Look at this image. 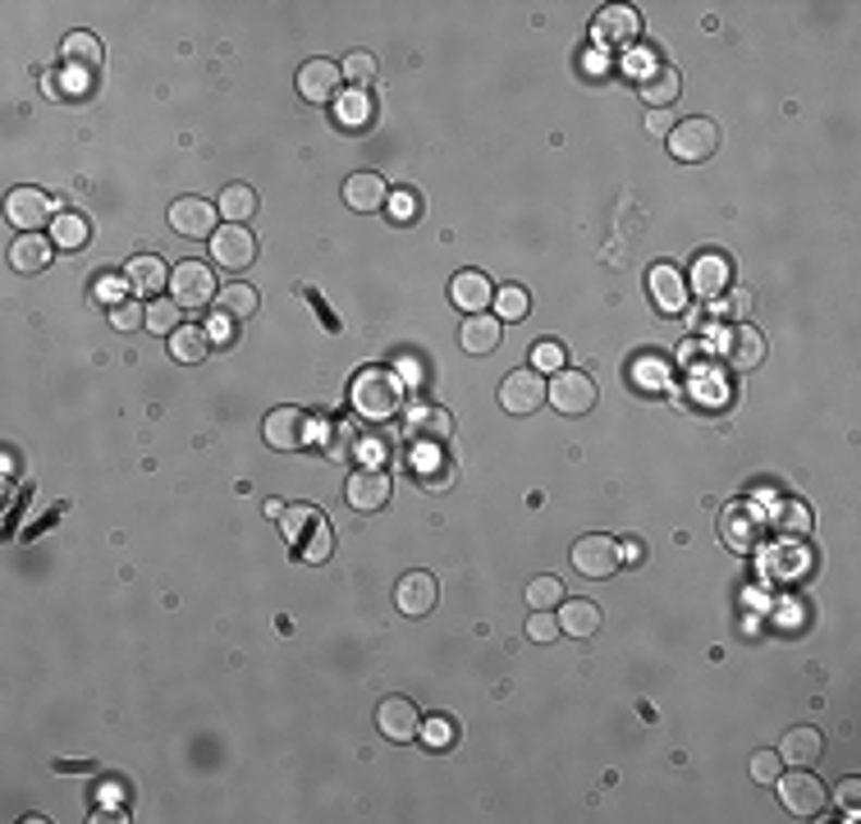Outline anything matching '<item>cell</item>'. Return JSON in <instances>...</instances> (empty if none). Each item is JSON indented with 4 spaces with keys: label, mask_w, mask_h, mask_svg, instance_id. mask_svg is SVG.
Wrapping results in <instances>:
<instances>
[{
    "label": "cell",
    "mask_w": 861,
    "mask_h": 824,
    "mask_svg": "<svg viewBox=\"0 0 861 824\" xmlns=\"http://www.w3.org/2000/svg\"><path fill=\"white\" fill-rule=\"evenodd\" d=\"M728 284H734V261L724 253H701L692 261V294L701 298H724Z\"/></svg>",
    "instance_id": "obj_23"
},
{
    "label": "cell",
    "mask_w": 861,
    "mask_h": 824,
    "mask_svg": "<svg viewBox=\"0 0 861 824\" xmlns=\"http://www.w3.org/2000/svg\"><path fill=\"white\" fill-rule=\"evenodd\" d=\"M500 317H485V311H477V317H468L463 321V335H458V344L468 348V353H477V358H485V353H495V344H500Z\"/></svg>",
    "instance_id": "obj_33"
},
{
    "label": "cell",
    "mask_w": 861,
    "mask_h": 824,
    "mask_svg": "<svg viewBox=\"0 0 861 824\" xmlns=\"http://www.w3.org/2000/svg\"><path fill=\"white\" fill-rule=\"evenodd\" d=\"M825 755V738L815 728H788L779 742V761L788 765H815Z\"/></svg>",
    "instance_id": "obj_28"
},
{
    "label": "cell",
    "mask_w": 861,
    "mask_h": 824,
    "mask_svg": "<svg viewBox=\"0 0 861 824\" xmlns=\"http://www.w3.org/2000/svg\"><path fill=\"white\" fill-rule=\"evenodd\" d=\"M170 230L184 234V238H211L216 234V207L207 197H180V202L170 207Z\"/></svg>",
    "instance_id": "obj_19"
},
{
    "label": "cell",
    "mask_w": 861,
    "mask_h": 824,
    "mask_svg": "<svg viewBox=\"0 0 861 824\" xmlns=\"http://www.w3.org/2000/svg\"><path fill=\"white\" fill-rule=\"evenodd\" d=\"M110 325H115V330H138V325H147V303L120 298L115 307H110Z\"/></svg>",
    "instance_id": "obj_43"
},
{
    "label": "cell",
    "mask_w": 861,
    "mask_h": 824,
    "mask_svg": "<svg viewBox=\"0 0 861 824\" xmlns=\"http://www.w3.org/2000/svg\"><path fill=\"white\" fill-rule=\"evenodd\" d=\"M340 83H344V74H340L335 60H307L298 70V97L312 101V106H335L340 93H344Z\"/></svg>",
    "instance_id": "obj_14"
},
{
    "label": "cell",
    "mask_w": 861,
    "mask_h": 824,
    "mask_svg": "<svg viewBox=\"0 0 861 824\" xmlns=\"http://www.w3.org/2000/svg\"><path fill=\"white\" fill-rule=\"evenodd\" d=\"M216 211L225 216L230 225H243V220H253V211H257V193H253L248 184H230L225 193H220Z\"/></svg>",
    "instance_id": "obj_37"
},
{
    "label": "cell",
    "mask_w": 861,
    "mask_h": 824,
    "mask_svg": "<svg viewBox=\"0 0 861 824\" xmlns=\"http://www.w3.org/2000/svg\"><path fill=\"white\" fill-rule=\"evenodd\" d=\"M532 371H541V376L564 371V344H559V340H541V344L532 348Z\"/></svg>",
    "instance_id": "obj_44"
},
{
    "label": "cell",
    "mask_w": 861,
    "mask_h": 824,
    "mask_svg": "<svg viewBox=\"0 0 861 824\" xmlns=\"http://www.w3.org/2000/svg\"><path fill=\"white\" fill-rule=\"evenodd\" d=\"M408 463H413V472L422 477L427 490H450V477H454V472H450V463H445V454H440L435 444H422V440H417V450H413Z\"/></svg>",
    "instance_id": "obj_31"
},
{
    "label": "cell",
    "mask_w": 861,
    "mask_h": 824,
    "mask_svg": "<svg viewBox=\"0 0 861 824\" xmlns=\"http://www.w3.org/2000/svg\"><path fill=\"white\" fill-rule=\"evenodd\" d=\"M371 115H377V106H371V93H362V87H348V93H340V101H335L340 128L362 133V128H371Z\"/></svg>",
    "instance_id": "obj_32"
},
{
    "label": "cell",
    "mask_w": 861,
    "mask_h": 824,
    "mask_svg": "<svg viewBox=\"0 0 861 824\" xmlns=\"http://www.w3.org/2000/svg\"><path fill=\"white\" fill-rule=\"evenodd\" d=\"M87 238H93V225H87L83 216H74V211H60V216L51 220V243H56V248H64V253H78V248H87Z\"/></svg>",
    "instance_id": "obj_34"
},
{
    "label": "cell",
    "mask_w": 861,
    "mask_h": 824,
    "mask_svg": "<svg viewBox=\"0 0 861 824\" xmlns=\"http://www.w3.org/2000/svg\"><path fill=\"white\" fill-rule=\"evenodd\" d=\"M348 408L358 421H371V427H385L404 413V376L390 367H362L348 385Z\"/></svg>",
    "instance_id": "obj_1"
},
{
    "label": "cell",
    "mask_w": 861,
    "mask_h": 824,
    "mask_svg": "<svg viewBox=\"0 0 861 824\" xmlns=\"http://www.w3.org/2000/svg\"><path fill=\"white\" fill-rule=\"evenodd\" d=\"M527 637H532V641H555V637H564V632H559V614H555V610H532V618H527Z\"/></svg>",
    "instance_id": "obj_45"
},
{
    "label": "cell",
    "mask_w": 861,
    "mask_h": 824,
    "mask_svg": "<svg viewBox=\"0 0 861 824\" xmlns=\"http://www.w3.org/2000/svg\"><path fill=\"white\" fill-rule=\"evenodd\" d=\"M719 353L728 358V367L752 371V367H761V358H765V335H761L757 325L738 321L734 330H724V335H719Z\"/></svg>",
    "instance_id": "obj_17"
},
{
    "label": "cell",
    "mask_w": 861,
    "mask_h": 824,
    "mask_svg": "<svg viewBox=\"0 0 861 824\" xmlns=\"http://www.w3.org/2000/svg\"><path fill=\"white\" fill-rule=\"evenodd\" d=\"M857 797H861V778H844V788H838V807H848V815H857Z\"/></svg>",
    "instance_id": "obj_48"
},
{
    "label": "cell",
    "mask_w": 861,
    "mask_h": 824,
    "mask_svg": "<svg viewBox=\"0 0 861 824\" xmlns=\"http://www.w3.org/2000/svg\"><path fill=\"white\" fill-rule=\"evenodd\" d=\"M637 93H642V101H647L651 110L674 106V101H678V93H682L678 70H674V64H655V70H651L642 83H637Z\"/></svg>",
    "instance_id": "obj_29"
},
{
    "label": "cell",
    "mask_w": 861,
    "mask_h": 824,
    "mask_svg": "<svg viewBox=\"0 0 861 824\" xmlns=\"http://www.w3.org/2000/svg\"><path fill=\"white\" fill-rule=\"evenodd\" d=\"M267 444L271 450H307L317 435H325V427L312 417V413H303V408H275L271 417H267Z\"/></svg>",
    "instance_id": "obj_5"
},
{
    "label": "cell",
    "mask_w": 861,
    "mask_h": 824,
    "mask_svg": "<svg viewBox=\"0 0 861 824\" xmlns=\"http://www.w3.org/2000/svg\"><path fill=\"white\" fill-rule=\"evenodd\" d=\"M761 531H765L761 514H757V508H747V504L728 508V514L719 518V537H724V545H728V550H738V554L761 550Z\"/></svg>",
    "instance_id": "obj_18"
},
{
    "label": "cell",
    "mask_w": 861,
    "mask_h": 824,
    "mask_svg": "<svg viewBox=\"0 0 861 824\" xmlns=\"http://www.w3.org/2000/svg\"><path fill=\"white\" fill-rule=\"evenodd\" d=\"M211 307L220 311V321H243V317H253V311H257V294L248 284H230V288H220Z\"/></svg>",
    "instance_id": "obj_36"
},
{
    "label": "cell",
    "mask_w": 861,
    "mask_h": 824,
    "mask_svg": "<svg viewBox=\"0 0 861 824\" xmlns=\"http://www.w3.org/2000/svg\"><path fill=\"white\" fill-rule=\"evenodd\" d=\"M211 261L225 266V271H248V266L257 261V238L253 230L243 225H220L211 234Z\"/></svg>",
    "instance_id": "obj_15"
},
{
    "label": "cell",
    "mask_w": 861,
    "mask_h": 824,
    "mask_svg": "<svg viewBox=\"0 0 861 824\" xmlns=\"http://www.w3.org/2000/svg\"><path fill=\"white\" fill-rule=\"evenodd\" d=\"M435 600H440V587H435L431 573H404L399 587H394V605H399V614H408V618L431 614Z\"/></svg>",
    "instance_id": "obj_21"
},
{
    "label": "cell",
    "mask_w": 861,
    "mask_h": 824,
    "mask_svg": "<svg viewBox=\"0 0 861 824\" xmlns=\"http://www.w3.org/2000/svg\"><path fill=\"white\" fill-rule=\"evenodd\" d=\"M619 559L624 564H642V541H619Z\"/></svg>",
    "instance_id": "obj_49"
},
{
    "label": "cell",
    "mask_w": 861,
    "mask_h": 824,
    "mask_svg": "<svg viewBox=\"0 0 861 824\" xmlns=\"http://www.w3.org/2000/svg\"><path fill=\"white\" fill-rule=\"evenodd\" d=\"M541 404H545V381H541V371L518 367V371L504 376V385H500V408H504V413L527 417V413H541Z\"/></svg>",
    "instance_id": "obj_12"
},
{
    "label": "cell",
    "mask_w": 861,
    "mask_h": 824,
    "mask_svg": "<svg viewBox=\"0 0 861 824\" xmlns=\"http://www.w3.org/2000/svg\"><path fill=\"white\" fill-rule=\"evenodd\" d=\"M390 495H394V481H390V472H381V467H358L344 485V500H348L353 514H381V508L390 504Z\"/></svg>",
    "instance_id": "obj_9"
},
{
    "label": "cell",
    "mask_w": 861,
    "mask_h": 824,
    "mask_svg": "<svg viewBox=\"0 0 861 824\" xmlns=\"http://www.w3.org/2000/svg\"><path fill=\"white\" fill-rule=\"evenodd\" d=\"M207 348H211V340H207L202 325H180V330L170 335V358H174V362H202Z\"/></svg>",
    "instance_id": "obj_35"
},
{
    "label": "cell",
    "mask_w": 861,
    "mask_h": 824,
    "mask_svg": "<svg viewBox=\"0 0 861 824\" xmlns=\"http://www.w3.org/2000/svg\"><path fill=\"white\" fill-rule=\"evenodd\" d=\"M340 74H344V83H353V87H367L377 83V56H367V51H353L344 64H340Z\"/></svg>",
    "instance_id": "obj_41"
},
{
    "label": "cell",
    "mask_w": 861,
    "mask_h": 824,
    "mask_svg": "<svg viewBox=\"0 0 861 824\" xmlns=\"http://www.w3.org/2000/svg\"><path fill=\"white\" fill-rule=\"evenodd\" d=\"M220 294L216 275L207 261H174L170 271V298L180 307H211V298Z\"/></svg>",
    "instance_id": "obj_7"
},
{
    "label": "cell",
    "mask_w": 861,
    "mask_h": 824,
    "mask_svg": "<svg viewBox=\"0 0 861 824\" xmlns=\"http://www.w3.org/2000/svg\"><path fill=\"white\" fill-rule=\"evenodd\" d=\"M60 64H64V74H70L74 87L83 93V87L101 74V41H97L93 33H70V37H64Z\"/></svg>",
    "instance_id": "obj_13"
},
{
    "label": "cell",
    "mask_w": 861,
    "mask_h": 824,
    "mask_svg": "<svg viewBox=\"0 0 861 824\" xmlns=\"http://www.w3.org/2000/svg\"><path fill=\"white\" fill-rule=\"evenodd\" d=\"M719 151V124L711 115H688L669 128V156L682 165H701Z\"/></svg>",
    "instance_id": "obj_3"
},
{
    "label": "cell",
    "mask_w": 861,
    "mask_h": 824,
    "mask_svg": "<svg viewBox=\"0 0 861 824\" xmlns=\"http://www.w3.org/2000/svg\"><path fill=\"white\" fill-rule=\"evenodd\" d=\"M284 508H290V504H280V500H267V514H271V518H284Z\"/></svg>",
    "instance_id": "obj_50"
},
{
    "label": "cell",
    "mask_w": 861,
    "mask_h": 824,
    "mask_svg": "<svg viewBox=\"0 0 861 824\" xmlns=\"http://www.w3.org/2000/svg\"><path fill=\"white\" fill-rule=\"evenodd\" d=\"M545 398L564 417H582L595 408V381L587 371H555V381L545 385Z\"/></svg>",
    "instance_id": "obj_11"
},
{
    "label": "cell",
    "mask_w": 861,
    "mask_h": 824,
    "mask_svg": "<svg viewBox=\"0 0 861 824\" xmlns=\"http://www.w3.org/2000/svg\"><path fill=\"white\" fill-rule=\"evenodd\" d=\"M747 307H752V294H747V288H728L724 294V303H719V311H728V317H747Z\"/></svg>",
    "instance_id": "obj_47"
},
{
    "label": "cell",
    "mask_w": 861,
    "mask_h": 824,
    "mask_svg": "<svg viewBox=\"0 0 861 824\" xmlns=\"http://www.w3.org/2000/svg\"><path fill=\"white\" fill-rule=\"evenodd\" d=\"M647 294L660 317H682V311H688V275H682L674 261H655L647 275Z\"/></svg>",
    "instance_id": "obj_8"
},
{
    "label": "cell",
    "mask_w": 861,
    "mask_h": 824,
    "mask_svg": "<svg viewBox=\"0 0 861 824\" xmlns=\"http://www.w3.org/2000/svg\"><path fill=\"white\" fill-rule=\"evenodd\" d=\"M495 298V288H491V280H485L481 271H458L454 280H450V303L463 311V317H477V311H485V303Z\"/></svg>",
    "instance_id": "obj_24"
},
{
    "label": "cell",
    "mask_w": 861,
    "mask_h": 824,
    "mask_svg": "<svg viewBox=\"0 0 861 824\" xmlns=\"http://www.w3.org/2000/svg\"><path fill=\"white\" fill-rule=\"evenodd\" d=\"M637 37H642V14L632 5H605L591 19V41L601 51H628Z\"/></svg>",
    "instance_id": "obj_6"
},
{
    "label": "cell",
    "mask_w": 861,
    "mask_h": 824,
    "mask_svg": "<svg viewBox=\"0 0 861 824\" xmlns=\"http://www.w3.org/2000/svg\"><path fill=\"white\" fill-rule=\"evenodd\" d=\"M10 266H14V271H24V275L47 271V266H51V238H41V234H19L14 248H10Z\"/></svg>",
    "instance_id": "obj_30"
},
{
    "label": "cell",
    "mask_w": 861,
    "mask_h": 824,
    "mask_svg": "<svg viewBox=\"0 0 861 824\" xmlns=\"http://www.w3.org/2000/svg\"><path fill=\"white\" fill-rule=\"evenodd\" d=\"M5 216H10V225H19L24 234H37L47 220H56V207H51V193H41V188H14L10 197H5Z\"/></svg>",
    "instance_id": "obj_16"
},
{
    "label": "cell",
    "mask_w": 861,
    "mask_h": 824,
    "mask_svg": "<svg viewBox=\"0 0 861 824\" xmlns=\"http://www.w3.org/2000/svg\"><path fill=\"white\" fill-rule=\"evenodd\" d=\"M124 284L134 298H151V294H161V288H170V266L157 253H138L124 266Z\"/></svg>",
    "instance_id": "obj_22"
},
{
    "label": "cell",
    "mask_w": 861,
    "mask_h": 824,
    "mask_svg": "<svg viewBox=\"0 0 861 824\" xmlns=\"http://www.w3.org/2000/svg\"><path fill=\"white\" fill-rule=\"evenodd\" d=\"M775 784H779V801H784V807L798 815V820H815V815L825 811V801H829L825 784L811 774V765H792L788 774L775 778Z\"/></svg>",
    "instance_id": "obj_4"
},
{
    "label": "cell",
    "mask_w": 861,
    "mask_h": 824,
    "mask_svg": "<svg viewBox=\"0 0 861 824\" xmlns=\"http://www.w3.org/2000/svg\"><path fill=\"white\" fill-rule=\"evenodd\" d=\"M284 537L294 541L303 564H325L330 559V527L325 514L312 504H290L284 508Z\"/></svg>",
    "instance_id": "obj_2"
},
{
    "label": "cell",
    "mask_w": 861,
    "mask_h": 824,
    "mask_svg": "<svg viewBox=\"0 0 861 824\" xmlns=\"http://www.w3.org/2000/svg\"><path fill=\"white\" fill-rule=\"evenodd\" d=\"M417 738H422V747H431V751H450L454 738H458V728L445 715H431V720H422V728H417Z\"/></svg>",
    "instance_id": "obj_40"
},
{
    "label": "cell",
    "mask_w": 861,
    "mask_h": 824,
    "mask_svg": "<svg viewBox=\"0 0 861 824\" xmlns=\"http://www.w3.org/2000/svg\"><path fill=\"white\" fill-rule=\"evenodd\" d=\"M377 728L390 742H413L417 728H422V715H417V705L408 697H385L377 705Z\"/></svg>",
    "instance_id": "obj_20"
},
{
    "label": "cell",
    "mask_w": 861,
    "mask_h": 824,
    "mask_svg": "<svg viewBox=\"0 0 861 824\" xmlns=\"http://www.w3.org/2000/svg\"><path fill=\"white\" fill-rule=\"evenodd\" d=\"M527 600H532V610H559L564 605V582L559 577H532L527 582Z\"/></svg>",
    "instance_id": "obj_39"
},
{
    "label": "cell",
    "mask_w": 861,
    "mask_h": 824,
    "mask_svg": "<svg viewBox=\"0 0 861 824\" xmlns=\"http://www.w3.org/2000/svg\"><path fill=\"white\" fill-rule=\"evenodd\" d=\"M408 435L413 440H422V444H440V440H450L454 435V417L440 408V404H417L413 413H408Z\"/></svg>",
    "instance_id": "obj_25"
},
{
    "label": "cell",
    "mask_w": 861,
    "mask_h": 824,
    "mask_svg": "<svg viewBox=\"0 0 861 824\" xmlns=\"http://www.w3.org/2000/svg\"><path fill=\"white\" fill-rule=\"evenodd\" d=\"M491 303H495V317L500 321H522L527 311H532V298H527V288H518V284H504Z\"/></svg>",
    "instance_id": "obj_38"
},
{
    "label": "cell",
    "mask_w": 861,
    "mask_h": 824,
    "mask_svg": "<svg viewBox=\"0 0 861 824\" xmlns=\"http://www.w3.org/2000/svg\"><path fill=\"white\" fill-rule=\"evenodd\" d=\"M619 541L614 537H601V531H591V537H578V545H573V568H578L582 577H591V582H605V577H614V568H619Z\"/></svg>",
    "instance_id": "obj_10"
},
{
    "label": "cell",
    "mask_w": 861,
    "mask_h": 824,
    "mask_svg": "<svg viewBox=\"0 0 861 824\" xmlns=\"http://www.w3.org/2000/svg\"><path fill=\"white\" fill-rule=\"evenodd\" d=\"M385 180H381V174H371V170H362V174H348V180H344V202L353 207V211H381L385 207Z\"/></svg>",
    "instance_id": "obj_26"
},
{
    "label": "cell",
    "mask_w": 861,
    "mask_h": 824,
    "mask_svg": "<svg viewBox=\"0 0 861 824\" xmlns=\"http://www.w3.org/2000/svg\"><path fill=\"white\" fill-rule=\"evenodd\" d=\"M559 632L564 637H578V641H587V637H595L601 632V605H591V600H564L559 605Z\"/></svg>",
    "instance_id": "obj_27"
},
{
    "label": "cell",
    "mask_w": 861,
    "mask_h": 824,
    "mask_svg": "<svg viewBox=\"0 0 861 824\" xmlns=\"http://www.w3.org/2000/svg\"><path fill=\"white\" fill-rule=\"evenodd\" d=\"M147 330H157V335H174V330H180V303H174V298L147 303Z\"/></svg>",
    "instance_id": "obj_42"
},
{
    "label": "cell",
    "mask_w": 861,
    "mask_h": 824,
    "mask_svg": "<svg viewBox=\"0 0 861 824\" xmlns=\"http://www.w3.org/2000/svg\"><path fill=\"white\" fill-rule=\"evenodd\" d=\"M779 774H784L779 751H757V755H752V778H757V784H775Z\"/></svg>",
    "instance_id": "obj_46"
}]
</instances>
